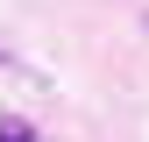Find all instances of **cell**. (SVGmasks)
Listing matches in <instances>:
<instances>
[{
  "label": "cell",
  "instance_id": "1",
  "mask_svg": "<svg viewBox=\"0 0 149 142\" xmlns=\"http://www.w3.org/2000/svg\"><path fill=\"white\" fill-rule=\"evenodd\" d=\"M0 142H36V128H29V121H14V114H7V121H0Z\"/></svg>",
  "mask_w": 149,
  "mask_h": 142
},
{
  "label": "cell",
  "instance_id": "2",
  "mask_svg": "<svg viewBox=\"0 0 149 142\" xmlns=\"http://www.w3.org/2000/svg\"><path fill=\"white\" fill-rule=\"evenodd\" d=\"M0 64H7V57H0Z\"/></svg>",
  "mask_w": 149,
  "mask_h": 142
}]
</instances>
